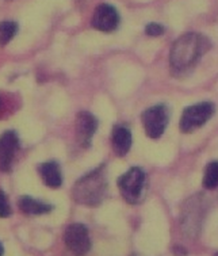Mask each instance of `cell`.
I'll return each mask as SVG.
<instances>
[{
    "label": "cell",
    "instance_id": "9a60e30c",
    "mask_svg": "<svg viewBox=\"0 0 218 256\" xmlns=\"http://www.w3.org/2000/svg\"><path fill=\"white\" fill-rule=\"evenodd\" d=\"M10 214H11V208H10L8 200H7L3 190H0V217L6 218Z\"/></svg>",
    "mask_w": 218,
    "mask_h": 256
},
{
    "label": "cell",
    "instance_id": "30bf717a",
    "mask_svg": "<svg viewBox=\"0 0 218 256\" xmlns=\"http://www.w3.org/2000/svg\"><path fill=\"white\" fill-rule=\"evenodd\" d=\"M112 149L118 156H125L132 146V133L126 126L116 125L112 134Z\"/></svg>",
    "mask_w": 218,
    "mask_h": 256
},
{
    "label": "cell",
    "instance_id": "277c9868",
    "mask_svg": "<svg viewBox=\"0 0 218 256\" xmlns=\"http://www.w3.org/2000/svg\"><path fill=\"white\" fill-rule=\"evenodd\" d=\"M214 114V104L212 102H202L191 104L182 112L180 130L183 133H192L209 121Z\"/></svg>",
    "mask_w": 218,
    "mask_h": 256
},
{
    "label": "cell",
    "instance_id": "5b68a950",
    "mask_svg": "<svg viewBox=\"0 0 218 256\" xmlns=\"http://www.w3.org/2000/svg\"><path fill=\"white\" fill-rule=\"evenodd\" d=\"M170 121L167 106L158 104L154 108H149L142 114V125H144L145 133L150 138H158L166 132Z\"/></svg>",
    "mask_w": 218,
    "mask_h": 256
},
{
    "label": "cell",
    "instance_id": "3957f363",
    "mask_svg": "<svg viewBox=\"0 0 218 256\" xmlns=\"http://www.w3.org/2000/svg\"><path fill=\"white\" fill-rule=\"evenodd\" d=\"M145 182L146 176L144 171L138 167H133L118 179V187L122 196L129 204H138L144 196Z\"/></svg>",
    "mask_w": 218,
    "mask_h": 256
},
{
    "label": "cell",
    "instance_id": "ba28073f",
    "mask_svg": "<svg viewBox=\"0 0 218 256\" xmlns=\"http://www.w3.org/2000/svg\"><path fill=\"white\" fill-rule=\"evenodd\" d=\"M18 146L19 138L14 132H6L0 136V171H10Z\"/></svg>",
    "mask_w": 218,
    "mask_h": 256
},
{
    "label": "cell",
    "instance_id": "6da1fadb",
    "mask_svg": "<svg viewBox=\"0 0 218 256\" xmlns=\"http://www.w3.org/2000/svg\"><path fill=\"white\" fill-rule=\"evenodd\" d=\"M209 38L200 33H187L176 40L172 45L170 62L172 70L187 72L196 66V62L210 50Z\"/></svg>",
    "mask_w": 218,
    "mask_h": 256
},
{
    "label": "cell",
    "instance_id": "7c38bea8",
    "mask_svg": "<svg viewBox=\"0 0 218 256\" xmlns=\"http://www.w3.org/2000/svg\"><path fill=\"white\" fill-rule=\"evenodd\" d=\"M18 205L19 209L22 210L24 213L34 216L46 214V213H49V212L53 209V206L49 205V204H45V202H41V200H32L30 196H22V198H19Z\"/></svg>",
    "mask_w": 218,
    "mask_h": 256
},
{
    "label": "cell",
    "instance_id": "52a82bcc",
    "mask_svg": "<svg viewBox=\"0 0 218 256\" xmlns=\"http://www.w3.org/2000/svg\"><path fill=\"white\" fill-rule=\"evenodd\" d=\"M120 15L112 4L98 6L92 16V26L99 32L110 33L118 28Z\"/></svg>",
    "mask_w": 218,
    "mask_h": 256
},
{
    "label": "cell",
    "instance_id": "2e32d148",
    "mask_svg": "<svg viewBox=\"0 0 218 256\" xmlns=\"http://www.w3.org/2000/svg\"><path fill=\"white\" fill-rule=\"evenodd\" d=\"M145 33L150 36V37H158V36H162L164 33V28L158 24H149L145 28Z\"/></svg>",
    "mask_w": 218,
    "mask_h": 256
},
{
    "label": "cell",
    "instance_id": "5bb4252c",
    "mask_svg": "<svg viewBox=\"0 0 218 256\" xmlns=\"http://www.w3.org/2000/svg\"><path fill=\"white\" fill-rule=\"evenodd\" d=\"M18 26L14 22H2L0 24V45L8 44L15 37Z\"/></svg>",
    "mask_w": 218,
    "mask_h": 256
},
{
    "label": "cell",
    "instance_id": "4fadbf2b",
    "mask_svg": "<svg viewBox=\"0 0 218 256\" xmlns=\"http://www.w3.org/2000/svg\"><path fill=\"white\" fill-rule=\"evenodd\" d=\"M204 187L208 190L218 187V162H212L206 166L204 174Z\"/></svg>",
    "mask_w": 218,
    "mask_h": 256
},
{
    "label": "cell",
    "instance_id": "8fae6325",
    "mask_svg": "<svg viewBox=\"0 0 218 256\" xmlns=\"http://www.w3.org/2000/svg\"><path fill=\"white\" fill-rule=\"evenodd\" d=\"M40 174H41L42 180L46 186L52 187V188L61 186L62 176H61L60 166L56 162H46V163L41 164L40 166Z\"/></svg>",
    "mask_w": 218,
    "mask_h": 256
},
{
    "label": "cell",
    "instance_id": "9c48e42d",
    "mask_svg": "<svg viewBox=\"0 0 218 256\" xmlns=\"http://www.w3.org/2000/svg\"><path fill=\"white\" fill-rule=\"evenodd\" d=\"M98 128V122L91 112H80L76 120V134L80 145L88 148Z\"/></svg>",
    "mask_w": 218,
    "mask_h": 256
},
{
    "label": "cell",
    "instance_id": "e0dca14e",
    "mask_svg": "<svg viewBox=\"0 0 218 256\" xmlns=\"http://www.w3.org/2000/svg\"><path fill=\"white\" fill-rule=\"evenodd\" d=\"M3 254H4V248H3V244L0 242V256H3Z\"/></svg>",
    "mask_w": 218,
    "mask_h": 256
},
{
    "label": "cell",
    "instance_id": "ac0fdd59",
    "mask_svg": "<svg viewBox=\"0 0 218 256\" xmlns=\"http://www.w3.org/2000/svg\"><path fill=\"white\" fill-rule=\"evenodd\" d=\"M0 108H2V100H0Z\"/></svg>",
    "mask_w": 218,
    "mask_h": 256
},
{
    "label": "cell",
    "instance_id": "8992f818",
    "mask_svg": "<svg viewBox=\"0 0 218 256\" xmlns=\"http://www.w3.org/2000/svg\"><path fill=\"white\" fill-rule=\"evenodd\" d=\"M64 242L74 256H84L91 250L88 229L83 224H72L65 229Z\"/></svg>",
    "mask_w": 218,
    "mask_h": 256
},
{
    "label": "cell",
    "instance_id": "7a4b0ae2",
    "mask_svg": "<svg viewBox=\"0 0 218 256\" xmlns=\"http://www.w3.org/2000/svg\"><path fill=\"white\" fill-rule=\"evenodd\" d=\"M106 190L107 182L104 171L102 168H96L74 183V198L80 205L98 206L100 205L106 196Z\"/></svg>",
    "mask_w": 218,
    "mask_h": 256
}]
</instances>
